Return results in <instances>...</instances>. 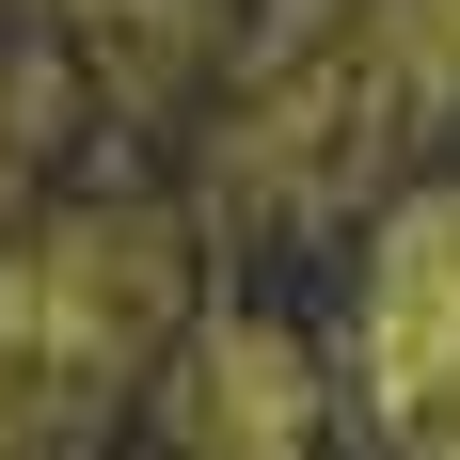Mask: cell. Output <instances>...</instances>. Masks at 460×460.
Listing matches in <instances>:
<instances>
[{
    "label": "cell",
    "instance_id": "obj_5",
    "mask_svg": "<svg viewBox=\"0 0 460 460\" xmlns=\"http://www.w3.org/2000/svg\"><path fill=\"white\" fill-rule=\"evenodd\" d=\"M80 445H95V429L64 413V397H32V381L0 366V460H80Z\"/></svg>",
    "mask_w": 460,
    "mask_h": 460
},
{
    "label": "cell",
    "instance_id": "obj_4",
    "mask_svg": "<svg viewBox=\"0 0 460 460\" xmlns=\"http://www.w3.org/2000/svg\"><path fill=\"white\" fill-rule=\"evenodd\" d=\"M64 111H80L64 48H48V32H0V207H32V175H48V143H64Z\"/></svg>",
    "mask_w": 460,
    "mask_h": 460
},
{
    "label": "cell",
    "instance_id": "obj_2",
    "mask_svg": "<svg viewBox=\"0 0 460 460\" xmlns=\"http://www.w3.org/2000/svg\"><path fill=\"white\" fill-rule=\"evenodd\" d=\"M349 349H366L381 445H397V460H460V175H429L413 207L366 238Z\"/></svg>",
    "mask_w": 460,
    "mask_h": 460
},
{
    "label": "cell",
    "instance_id": "obj_1",
    "mask_svg": "<svg viewBox=\"0 0 460 460\" xmlns=\"http://www.w3.org/2000/svg\"><path fill=\"white\" fill-rule=\"evenodd\" d=\"M190 349V254H175V207L143 190H80L48 223L0 238V366L64 397V413H111L128 381H159Z\"/></svg>",
    "mask_w": 460,
    "mask_h": 460
},
{
    "label": "cell",
    "instance_id": "obj_3",
    "mask_svg": "<svg viewBox=\"0 0 460 460\" xmlns=\"http://www.w3.org/2000/svg\"><path fill=\"white\" fill-rule=\"evenodd\" d=\"M159 429L175 460H318V366H302V333L223 302V318H190V349L159 366Z\"/></svg>",
    "mask_w": 460,
    "mask_h": 460
}]
</instances>
